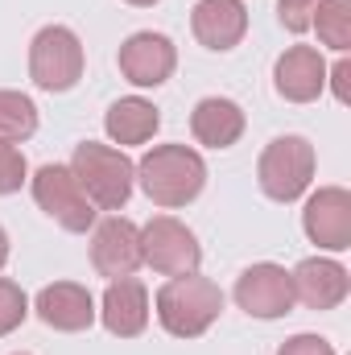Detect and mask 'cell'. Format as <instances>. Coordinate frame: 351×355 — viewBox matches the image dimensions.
<instances>
[{"mask_svg":"<svg viewBox=\"0 0 351 355\" xmlns=\"http://www.w3.org/2000/svg\"><path fill=\"white\" fill-rule=\"evenodd\" d=\"M137 182L149 194L153 207L162 211H182L190 207L203 186H207V162L190 145H153L137 162Z\"/></svg>","mask_w":351,"mask_h":355,"instance_id":"1","label":"cell"},{"mask_svg":"<svg viewBox=\"0 0 351 355\" xmlns=\"http://www.w3.org/2000/svg\"><path fill=\"white\" fill-rule=\"evenodd\" d=\"M157 322L174 335V339H198L207 335L219 314H223V289L203 277V272H186V277H170L157 297H153Z\"/></svg>","mask_w":351,"mask_h":355,"instance_id":"2","label":"cell"},{"mask_svg":"<svg viewBox=\"0 0 351 355\" xmlns=\"http://www.w3.org/2000/svg\"><path fill=\"white\" fill-rule=\"evenodd\" d=\"M71 174L83 186L95 211H120L132 198L137 186V166L124 157V149L116 145H99V141H83L71 153Z\"/></svg>","mask_w":351,"mask_h":355,"instance_id":"3","label":"cell"},{"mask_svg":"<svg viewBox=\"0 0 351 355\" xmlns=\"http://www.w3.org/2000/svg\"><path fill=\"white\" fill-rule=\"evenodd\" d=\"M314 166H318L314 145L306 137H298V132H285V137L264 145L261 162H257V182H261L264 198L298 202L314 182Z\"/></svg>","mask_w":351,"mask_h":355,"instance_id":"4","label":"cell"},{"mask_svg":"<svg viewBox=\"0 0 351 355\" xmlns=\"http://www.w3.org/2000/svg\"><path fill=\"white\" fill-rule=\"evenodd\" d=\"M83 71H87V54H83V42H79L75 29L46 25V29L33 33V42H29V79H33V87L58 95V91L75 87L83 79Z\"/></svg>","mask_w":351,"mask_h":355,"instance_id":"5","label":"cell"},{"mask_svg":"<svg viewBox=\"0 0 351 355\" xmlns=\"http://www.w3.org/2000/svg\"><path fill=\"white\" fill-rule=\"evenodd\" d=\"M29 190H33V202H37L62 232L83 236V232L95 227V207H91V198L83 194V186L75 182L71 166H58V162L42 166L37 174L29 178Z\"/></svg>","mask_w":351,"mask_h":355,"instance_id":"6","label":"cell"},{"mask_svg":"<svg viewBox=\"0 0 351 355\" xmlns=\"http://www.w3.org/2000/svg\"><path fill=\"white\" fill-rule=\"evenodd\" d=\"M141 265H149L162 277H186L203 265V244L198 236L174 219V215H153L141 227Z\"/></svg>","mask_w":351,"mask_h":355,"instance_id":"7","label":"cell"},{"mask_svg":"<svg viewBox=\"0 0 351 355\" xmlns=\"http://www.w3.org/2000/svg\"><path fill=\"white\" fill-rule=\"evenodd\" d=\"M236 306L248 314V318H285L293 310V281L289 272L273 261H261V265H248L240 277H236V289H232Z\"/></svg>","mask_w":351,"mask_h":355,"instance_id":"8","label":"cell"},{"mask_svg":"<svg viewBox=\"0 0 351 355\" xmlns=\"http://www.w3.org/2000/svg\"><path fill=\"white\" fill-rule=\"evenodd\" d=\"M116 67H120V75L132 87H162V83L174 79V71H178V46L166 33L141 29V33L120 42Z\"/></svg>","mask_w":351,"mask_h":355,"instance_id":"9","label":"cell"},{"mask_svg":"<svg viewBox=\"0 0 351 355\" xmlns=\"http://www.w3.org/2000/svg\"><path fill=\"white\" fill-rule=\"evenodd\" d=\"M302 232L323 252L351 248V190L343 186H318L302 207Z\"/></svg>","mask_w":351,"mask_h":355,"instance_id":"10","label":"cell"},{"mask_svg":"<svg viewBox=\"0 0 351 355\" xmlns=\"http://www.w3.org/2000/svg\"><path fill=\"white\" fill-rule=\"evenodd\" d=\"M91 268L108 281L132 277L141 268V227L124 215H108L91 227Z\"/></svg>","mask_w":351,"mask_h":355,"instance_id":"11","label":"cell"},{"mask_svg":"<svg viewBox=\"0 0 351 355\" xmlns=\"http://www.w3.org/2000/svg\"><path fill=\"white\" fill-rule=\"evenodd\" d=\"M273 91L285 103H314L327 91V58L314 46H289L273 62Z\"/></svg>","mask_w":351,"mask_h":355,"instance_id":"12","label":"cell"},{"mask_svg":"<svg viewBox=\"0 0 351 355\" xmlns=\"http://www.w3.org/2000/svg\"><path fill=\"white\" fill-rule=\"evenodd\" d=\"M33 314L50 327V331H62V335H79L95 322V297H91L87 285L79 281H54L46 285L37 297H33Z\"/></svg>","mask_w":351,"mask_h":355,"instance_id":"13","label":"cell"},{"mask_svg":"<svg viewBox=\"0 0 351 355\" xmlns=\"http://www.w3.org/2000/svg\"><path fill=\"white\" fill-rule=\"evenodd\" d=\"M289 281H293V302H302L306 310H318V314L343 306L351 293L348 268L331 257H306L289 272Z\"/></svg>","mask_w":351,"mask_h":355,"instance_id":"14","label":"cell"},{"mask_svg":"<svg viewBox=\"0 0 351 355\" xmlns=\"http://www.w3.org/2000/svg\"><path fill=\"white\" fill-rule=\"evenodd\" d=\"M95 318L108 327V335H116V339H137V335L149 327V289H145V281H137V277H116V281H108Z\"/></svg>","mask_w":351,"mask_h":355,"instance_id":"15","label":"cell"},{"mask_svg":"<svg viewBox=\"0 0 351 355\" xmlns=\"http://www.w3.org/2000/svg\"><path fill=\"white\" fill-rule=\"evenodd\" d=\"M190 33L198 37V46L228 54L244 42L248 33V8L244 0H198L190 12Z\"/></svg>","mask_w":351,"mask_h":355,"instance_id":"16","label":"cell"},{"mask_svg":"<svg viewBox=\"0 0 351 355\" xmlns=\"http://www.w3.org/2000/svg\"><path fill=\"white\" fill-rule=\"evenodd\" d=\"M244 124H248L244 107L236 99H228V95H207L190 112V132L207 149H232L244 137Z\"/></svg>","mask_w":351,"mask_h":355,"instance_id":"17","label":"cell"},{"mask_svg":"<svg viewBox=\"0 0 351 355\" xmlns=\"http://www.w3.org/2000/svg\"><path fill=\"white\" fill-rule=\"evenodd\" d=\"M162 128V112L149 103V99H141V95H124V99H116L108 112H103V132L112 137V145H145V141H153V132Z\"/></svg>","mask_w":351,"mask_h":355,"instance_id":"18","label":"cell"},{"mask_svg":"<svg viewBox=\"0 0 351 355\" xmlns=\"http://www.w3.org/2000/svg\"><path fill=\"white\" fill-rule=\"evenodd\" d=\"M37 132V103L21 91H0V141L21 145Z\"/></svg>","mask_w":351,"mask_h":355,"instance_id":"19","label":"cell"},{"mask_svg":"<svg viewBox=\"0 0 351 355\" xmlns=\"http://www.w3.org/2000/svg\"><path fill=\"white\" fill-rule=\"evenodd\" d=\"M310 29H318V42H323L327 50L348 54V46H351V0H323Z\"/></svg>","mask_w":351,"mask_h":355,"instance_id":"20","label":"cell"},{"mask_svg":"<svg viewBox=\"0 0 351 355\" xmlns=\"http://www.w3.org/2000/svg\"><path fill=\"white\" fill-rule=\"evenodd\" d=\"M25 318H29V297H25V289H21L17 281L0 277V339L12 335Z\"/></svg>","mask_w":351,"mask_h":355,"instance_id":"21","label":"cell"},{"mask_svg":"<svg viewBox=\"0 0 351 355\" xmlns=\"http://www.w3.org/2000/svg\"><path fill=\"white\" fill-rule=\"evenodd\" d=\"M29 182V166H25V153L8 141H0V194H17L21 186Z\"/></svg>","mask_w":351,"mask_h":355,"instance_id":"22","label":"cell"},{"mask_svg":"<svg viewBox=\"0 0 351 355\" xmlns=\"http://www.w3.org/2000/svg\"><path fill=\"white\" fill-rule=\"evenodd\" d=\"M318 4H323V0H277V21H281V29H289L293 37H302V33L314 25Z\"/></svg>","mask_w":351,"mask_h":355,"instance_id":"23","label":"cell"},{"mask_svg":"<svg viewBox=\"0 0 351 355\" xmlns=\"http://www.w3.org/2000/svg\"><path fill=\"white\" fill-rule=\"evenodd\" d=\"M277 355H335V347H331V339L302 331V335H289V339L277 347Z\"/></svg>","mask_w":351,"mask_h":355,"instance_id":"24","label":"cell"},{"mask_svg":"<svg viewBox=\"0 0 351 355\" xmlns=\"http://www.w3.org/2000/svg\"><path fill=\"white\" fill-rule=\"evenodd\" d=\"M348 75H351V62H348V58H339V67H335V71H327V79L335 83L339 103H348Z\"/></svg>","mask_w":351,"mask_h":355,"instance_id":"25","label":"cell"},{"mask_svg":"<svg viewBox=\"0 0 351 355\" xmlns=\"http://www.w3.org/2000/svg\"><path fill=\"white\" fill-rule=\"evenodd\" d=\"M8 265V232L0 227V268Z\"/></svg>","mask_w":351,"mask_h":355,"instance_id":"26","label":"cell"},{"mask_svg":"<svg viewBox=\"0 0 351 355\" xmlns=\"http://www.w3.org/2000/svg\"><path fill=\"white\" fill-rule=\"evenodd\" d=\"M124 4H132V8H153V4H162V0H124Z\"/></svg>","mask_w":351,"mask_h":355,"instance_id":"27","label":"cell"},{"mask_svg":"<svg viewBox=\"0 0 351 355\" xmlns=\"http://www.w3.org/2000/svg\"><path fill=\"white\" fill-rule=\"evenodd\" d=\"M17 355H25V352H17Z\"/></svg>","mask_w":351,"mask_h":355,"instance_id":"28","label":"cell"}]
</instances>
